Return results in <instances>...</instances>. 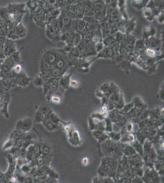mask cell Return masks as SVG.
I'll return each mask as SVG.
<instances>
[{
    "label": "cell",
    "instance_id": "obj_1",
    "mask_svg": "<svg viewBox=\"0 0 164 183\" xmlns=\"http://www.w3.org/2000/svg\"><path fill=\"white\" fill-rule=\"evenodd\" d=\"M12 74L13 75V80L16 86L25 87L29 85L31 79L24 72L19 74H14L12 73Z\"/></svg>",
    "mask_w": 164,
    "mask_h": 183
},
{
    "label": "cell",
    "instance_id": "obj_2",
    "mask_svg": "<svg viewBox=\"0 0 164 183\" xmlns=\"http://www.w3.org/2000/svg\"><path fill=\"white\" fill-rule=\"evenodd\" d=\"M10 15L23 14L26 12L25 3H9L6 6Z\"/></svg>",
    "mask_w": 164,
    "mask_h": 183
},
{
    "label": "cell",
    "instance_id": "obj_3",
    "mask_svg": "<svg viewBox=\"0 0 164 183\" xmlns=\"http://www.w3.org/2000/svg\"><path fill=\"white\" fill-rule=\"evenodd\" d=\"M35 24L40 28H45L47 24L46 12L42 9L38 13L31 15Z\"/></svg>",
    "mask_w": 164,
    "mask_h": 183
},
{
    "label": "cell",
    "instance_id": "obj_4",
    "mask_svg": "<svg viewBox=\"0 0 164 183\" xmlns=\"http://www.w3.org/2000/svg\"><path fill=\"white\" fill-rule=\"evenodd\" d=\"M16 51L17 48L15 41L6 38V40L4 45V53L5 56L6 57H8Z\"/></svg>",
    "mask_w": 164,
    "mask_h": 183
},
{
    "label": "cell",
    "instance_id": "obj_5",
    "mask_svg": "<svg viewBox=\"0 0 164 183\" xmlns=\"http://www.w3.org/2000/svg\"><path fill=\"white\" fill-rule=\"evenodd\" d=\"M32 126V120L29 117H26L23 119L20 120L16 124L17 130L22 132H26L29 131Z\"/></svg>",
    "mask_w": 164,
    "mask_h": 183
},
{
    "label": "cell",
    "instance_id": "obj_6",
    "mask_svg": "<svg viewBox=\"0 0 164 183\" xmlns=\"http://www.w3.org/2000/svg\"><path fill=\"white\" fill-rule=\"evenodd\" d=\"M145 44L148 48H152V49L159 51L160 50V48L162 47V41H161L159 39L157 38L155 36H152L145 40Z\"/></svg>",
    "mask_w": 164,
    "mask_h": 183
},
{
    "label": "cell",
    "instance_id": "obj_7",
    "mask_svg": "<svg viewBox=\"0 0 164 183\" xmlns=\"http://www.w3.org/2000/svg\"><path fill=\"white\" fill-rule=\"evenodd\" d=\"M0 18L5 21L7 25L11 23L12 15L9 14L7 7L0 8Z\"/></svg>",
    "mask_w": 164,
    "mask_h": 183
},
{
    "label": "cell",
    "instance_id": "obj_8",
    "mask_svg": "<svg viewBox=\"0 0 164 183\" xmlns=\"http://www.w3.org/2000/svg\"><path fill=\"white\" fill-rule=\"evenodd\" d=\"M156 32V30L153 26L148 25L145 26L143 30V39L146 40L151 37L154 36Z\"/></svg>",
    "mask_w": 164,
    "mask_h": 183
},
{
    "label": "cell",
    "instance_id": "obj_9",
    "mask_svg": "<svg viewBox=\"0 0 164 183\" xmlns=\"http://www.w3.org/2000/svg\"><path fill=\"white\" fill-rule=\"evenodd\" d=\"M14 31L15 34L17 36L19 39L24 38L26 36V33H27V30H26V27L24 26L22 22H21L16 26Z\"/></svg>",
    "mask_w": 164,
    "mask_h": 183
},
{
    "label": "cell",
    "instance_id": "obj_10",
    "mask_svg": "<svg viewBox=\"0 0 164 183\" xmlns=\"http://www.w3.org/2000/svg\"><path fill=\"white\" fill-rule=\"evenodd\" d=\"M71 74H64L59 79V83L60 87L63 89H67L69 87V83L71 81Z\"/></svg>",
    "mask_w": 164,
    "mask_h": 183
},
{
    "label": "cell",
    "instance_id": "obj_11",
    "mask_svg": "<svg viewBox=\"0 0 164 183\" xmlns=\"http://www.w3.org/2000/svg\"><path fill=\"white\" fill-rule=\"evenodd\" d=\"M136 21L135 18L127 20L126 21V34H131L135 28Z\"/></svg>",
    "mask_w": 164,
    "mask_h": 183
},
{
    "label": "cell",
    "instance_id": "obj_12",
    "mask_svg": "<svg viewBox=\"0 0 164 183\" xmlns=\"http://www.w3.org/2000/svg\"><path fill=\"white\" fill-rule=\"evenodd\" d=\"M132 103L134 104V108L137 109H141V110H145L146 108V104L144 103V101H143L140 97L139 96H135V97L133 99V101Z\"/></svg>",
    "mask_w": 164,
    "mask_h": 183
},
{
    "label": "cell",
    "instance_id": "obj_13",
    "mask_svg": "<svg viewBox=\"0 0 164 183\" xmlns=\"http://www.w3.org/2000/svg\"><path fill=\"white\" fill-rule=\"evenodd\" d=\"M96 58H113L110 47H105L102 51L97 54Z\"/></svg>",
    "mask_w": 164,
    "mask_h": 183
},
{
    "label": "cell",
    "instance_id": "obj_14",
    "mask_svg": "<svg viewBox=\"0 0 164 183\" xmlns=\"http://www.w3.org/2000/svg\"><path fill=\"white\" fill-rule=\"evenodd\" d=\"M26 4V8H28L30 12H31V15H32L36 9L39 6V3L38 1H34V0H29L27 2L25 3Z\"/></svg>",
    "mask_w": 164,
    "mask_h": 183
},
{
    "label": "cell",
    "instance_id": "obj_15",
    "mask_svg": "<svg viewBox=\"0 0 164 183\" xmlns=\"http://www.w3.org/2000/svg\"><path fill=\"white\" fill-rule=\"evenodd\" d=\"M9 103L4 101L1 98H0V111H1L4 115L6 117H9L8 112V106Z\"/></svg>",
    "mask_w": 164,
    "mask_h": 183
},
{
    "label": "cell",
    "instance_id": "obj_16",
    "mask_svg": "<svg viewBox=\"0 0 164 183\" xmlns=\"http://www.w3.org/2000/svg\"><path fill=\"white\" fill-rule=\"evenodd\" d=\"M148 3V1H143V0H140V1H132V6L135 9L138 10L143 9L146 8V5Z\"/></svg>",
    "mask_w": 164,
    "mask_h": 183
},
{
    "label": "cell",
    "instance_id": "obj_17",
    "mask_svg": "<svg viewBox=\"0 0 164 183\" xmlns=\"http://www.w3.org/2000/svg\"><path fill=\"white\" fill-rule=\"evenodd\" d=\"M146 46L145 44V40L143 39L136 40L134 44V50L140 52L141 51L144 50Z\"/></svg>",
    "mask_w": 164,
    "mask_h": 183
},
{
    "label": "cell",
    "instance_id": "obj_18",
    "mask_svg": "<svg viewBox=\"0 0 164 183\" xmlns=\"http://www.w3.org/2000/svg\"><path fill=\"white\" fill-rule=\"evenodd\" d=\"M143 15L145 18H146L148 21H153L156 18L155 16L153 15V14L152 12L151 9H150L148 8H146V7L143 9Z\"/></svg>",
    "mask_w": 164,
    "mask_h": 183
},
{
    "label": "cell",
    "instance_id": "obj_19",
    "mask_svg": "<svg viewBox=\"0 0 164 183\" xmlns=\"http://www.w3.org/2000/svg\"><path fill=\"white\" fill-rule=\"evenodd\" d=\"M102 42L105 47H110L115 44L116 42V40L113 36L110 35L104 38L102 40Z\"/></svg>",
    "mask_w": 164,
    "mask_h": 183
},
{
    "label": "cell",
    "instance_id": "obj_20",
    "mask_svg": "<svg viewBox=\"0 0 164 183\" xmlns=\"http://www.w3.org/2000/svg\"><path fill=\"white\" fill-rule=\"evenodd\" d=\"M94 136L96 137L99 141H104L105 140H106L107 138H108V136H107L106 134H105L102 131H95L94 132Z\"/></svg>",
    "mask_w": 164,
    "mask_h": 183
},
{
    "label": "cell",
    "instance_id": "obj_21",
    "mask_svg": "<svg viewBox=\"0 0 164 183\" xmlns=\"http://www.w3.org/2000/svg\"><path fill=\"white\" fill-rule=\"evenodd\" d=\"M23 49V47L19 51H17L15 53H14L12 55L9 56L10 58L12 59V61L15 63V64H21V57H20V53L22 51V50Z\"/></svg>",
    "mask_w": 164,
    "mask_h": 183
},
{
    "label": "cell",
    "instance_id": "obj_22",
    "mask_svg": "<svg viewBox=\"0 0 164 183\" xmlns=\"http://www.w3.org/2000/svg\"><path fill=\"white\" fill-rule=\"evenodd\" d=\"M83 19L86 21L87 24L90 25H98L100 23L99 21L94 17H89V16H84Z\"/></svg>",
    "mask_w": 164,
    "mask_h": 183
},
{
    "label": "cell",
    "instance_id": "obj_23",
    "mask_svg": "<svg viewBox=\"0 0 164 183\" xmlns=\"http://www.w3.org/2000/svg\"><path fill=\"white\" fill-rule=\"evenodd\" d=\"M33 83L36 87H41L43 86L44 84V79L40 75H38L34 78L33 81Z\"/></svg>",
    "mask_w": 164,
    "mask_h": 183
},
{
    "label": "cell",
    "instance_id": "obj_24",
    "mask_svg": "<svg viewBox=\"0 0 164 183\" xmlns=\"http://www.w3.org/2000/svg\"><path fill=\"white\" fill-rule=\"evenodd\" d=\"M86 21L83 19H79L78 20V33H80L83 31L84 30L86 26Z\"/></svg>",
    "mask_w": 164,
    "mask_h": 183
},
{
    "label": "cell",
    "instance_id": "obj_25",
    "mask_svg": "<svg viewBox=\"0 0 164 183\" xmlns=\"http://www.w3.org/2000/svg\"><path fill=\"white\" fill-rule=\"evenodd\" d=\"M12 73L14 74H19L23 72V69H22V66L21 65V64H15L14 67L12 69Z\"/></svg>",
    "mask_w": 164,
    "mask_h": 183
},
{
    "label": "cell",
    "instance_id": "obj_26",
    "mask_svg": "<svg viewBox=\"0 0 164 183\" xmlns=\"http://www.w3.org/2000/svg\"><path fill=\"white\" fill-rule=\"evenodd\" d=\"M44 115L42 114L39 110H38L35 114L34 121L36 122H42L44 120Z\"/></svg>",
    "mask_w": 164,
    "mask_h": 183
},
{
    "label": "cell",
    "instance_id": "obj_27",
    "mask_svg": "<svg viewBox=\"0 0 164 183\" xmlns=\"http://www.w3.org/2000/svg\"><path fill=\"white\" fill-rule=\"evenodd\" d=\"M108 137L112 138L113 141H119V140L121 139V136L119 132L112 131L108 132Z\"/></svg>",
    "mask_w": 164,
    "mask_h": 183
},
{
    "label": "cell",
    "instance_id": "obj_28",
    "mask_svg": "<svg viewBox=\"0 0 164 183\" xmlns=\"http://www.w3.org/2000/svg\"><path fill=\"white\" fill-rule=\"evenodd\" d=\"M49 100L54 103H60L61 102L60 95V94L52 95L50 97Z\"/></svg>",
    "mask_w": 164,
    "mask_h": 183
},
{
    "label": "cell",
    "instance_id": "obj_29",
    "mask_svg": "<svg viewBox=\"0 0 164 183\" xmlns=\"http://www.w3.org/2000/svg\"><path fill=\"white\" fill-rule=\"evenodd\" d=\"M104 48H105V46L102 42H100L97 43V44H94V49H95V51H96V52L97 53V54L101 51H102Z\"/></svg>",
    "mask_w": 164,
    "mask_h": 183
},
{
    "label": "cell",
    "instance_id": "obj_30",
    "mask_svg": "<svg viewBox=\"0 0 164 183\" xmlns=\"http://www.w3.org/2000/svg\"><path fill=\"white\" fill-rule=\"evenodd\" d=\"M134 107V104L133 103H130L129 104H125L124 106L123 107V108L122 109V111L124 113H126V114H127V113H128L129 112H130L132 109H133Z\"/></svg>",
    "mask_w": 164,
    "mask_h": 183
},
{
    "label": "cell",
    "instance_id": "obj_31",
    "mask_svg": "<svg viewBox=\"0 0 164 183\" xmlns=\"http://www.w3.org/2000/svg\"><path fill=\"white\" fill-rule=\"evenodd\" d=\"M108 88H109V84L108 83H105V84H104L101 86H100L99 89L101 90L102 92L105 94V93L107 92Z\"/></svg>",
    "mask_w": 164,
    "mask_h": 183
},
{
    "label": "cell",
    "instance_id": "obj_32",
    "mask_svg": "<svg viewBox=\"0 0 164 183\" xmlns=\"http://www.w3.org/2000/svg\"><path fill=\"white\" fill-rule=\"evenodd\" d=\"M157 18L159 23L161 24L163 23V12L162 11L157 16Z\"/></svg>",
    "mask_w": 164,
    "mask_h": 183
},
{
    "label": "cell",
    "instance_id": "obj_33",
    "mask_svg": "<svg viewBox=\"0 0 164 183\" xmlns=\"http://www.w3.org/2000/svg\"><path fill=\"white\" fill-rule=\"evenodd\" d=\"M69 87H72L73 88H77L78 87V83L75 80H71L69 83Z\"/></svg>",
    "mask_w": 164,
    "mask_h": 183
},
{
    "label": "cell",
    "instance_id": "obj_34",
    "mask_svg": "<svg viewBox=\"0 0 164 183\" xmlns=\"http://www.w3.org/2000/svg\"><path fill=\"white\" fill-rule=\"evenodd\" d=\"M95 94H96V96H97V97L99 98H102L103 96H104V94L99 89H97L96 92V93H95Z\"/></svg>",
    "mask_w": 164,
    "mask_h": 183
},
{
    "label": "cell",
    "instance_id": "obj_35",
    "mask_svg": "<svg viewBox=\"0 0 164 183\" xmlns=\"http://www.w3.org/2000/svg\"><path fill=\"white\" fill-rule=\"evenodd\" d=\"M134 129V125L131 123H128V125L126 126V131L128 132H130Z\"/></svg>",
    "mask_w": 164,
    "mask_h": 183
},
{
    "label": "cell",
    "instance_id": "obj_36",
    "mask_svg": "<svg viewBox=\"0 0 164 183\" xmlns=\"http://www.w3.org/2000/svg\"><path fill=\"white\" fill-rule=\"evenodd\" d=\"M158 95H159V98H161L162 100L163 101V87H162L160 89V90L159 91Z\"/></svg>",
    "mask_w": 164,
    "mask_h": 183
},
{
    "label": "cell",
    "instance_id": "obj_37",
    "mask_svg": "<svg viewBox=\"0 0 164 183\" xmlns=\"http://www.w3.org/2000/svg\"><path fill=\"white\" fill-rule=\"evenodd\" d=\"M6 37H3V36H0V44L4 45L5 44V42L6 40Z\"/></svg>",
    "mask_w": 164,
    "mask_h": 183
},
{
    "label": "cell",
    "instance_id": "obj_38",
    "mask_svg": "<svg viewBox=\"0 0 164 183\" xmlns=\"http://www.w3.org/2000/svg\"><path fill=\"white\" fill-rule=\"evenodd\" d=\"M88 159L87 158H83V164L86 165V164H88Z\"/></svg>",
    "mask_w": 164,
    "mask_h": 183
},
{
    "label": "cell",
    "instance_id": "obj_39",
    "mask_svg": "<svg viewBox=\"0 0 164 183\" xmlns=\"http://www.w3.org/2000/svg\"><path fill=\"white\" fill-rule=\"evenodd\" d=\"M132 183H142V182L140 180H138V179H135L134 180V181H133V182Z\"/></svg>",
    "mask_w": 164,
    "mask_h": 183
},
{
    "label": "cell",
    "instance_id": "obj_40",
    "mask_svg": "<svg viewBox=\"0 0 164 183\" xmlns=\"http://www.w3.org/2000/svg\"><path fill=\"white\" fill-rule=\"evenodd\" d=\"M3 61H4V60H3V59H0V66H1V64H3Z\"/></svg>",
    "mask_w": 164,
    "mask_h": 183
},
{
    "label": "cell",
    "instance_id": "obj_41",
    "mask_svg": "<svg viewBox=\"0 0 164 183\" xmlns=\"http://www.w3.org/2000/svg\"><path fill=\"white\" fill-rule=\"evenodd\" d=\"M0 93H1V88H0Z\"/></svg>",
    "mask_w": 164,
    "mask_h": 183
},
{
    "label": "cell",
    "instance_id": "obj_42",
    "mask_svg": "<svg viewBox=\"0 0 164 183\" xmlns=\"http://www.w3.org/2000/svg\"><path fill=\"white\" fill-rule=\"evenodd\" d=\"M1 77H0V80H1Z\"/></svg>",
    "mask_w": 164,
    "mask_h": 183
}]
</instances>
